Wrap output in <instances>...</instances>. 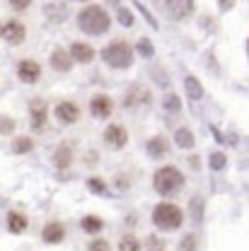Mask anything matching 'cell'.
Returning <instances> with one entry per match:
<instances>
[{"mask_svg": "<svg viewBox=\"0 0 249 251\" xmlns=\"http://www.w3.org/2000/svg\"><path fill=\"white\" fill-rule=\"evenodd\" d=\"M78 2H87V0H78Z\"/></svg>", "mask_w": 249, "mask_h": 251, "instance_id": "34", "label": "cell"}, {"mask_svg": "<svg viewBox=\"0 0 249 251\" xmlns=\"http://www.w3.org/2000/svg\"><path fill=\"white\" fill-rule=\"evenodd\" d=\"M54 162H56V167H58V169L70 167V162H73V150H70V145H65V143H63L61 148H58V152L54 155Z\"/></svg>", "mask_w": 249, "mask_h": 251, "instance_id": "17", "label": "cell"}, {"mask_svg": "<svg viewBox=\"0 0 249 251\" xmlns=\"http://www.w3.org/2000/svg\"><path fill=\"white\" fill-rule=\"evenodd\" d=\"M138 51H140L143 56H153V44H150L148 39H140V41H138Z\"/></svg>", "mask_w": 249, "mask_h": 251, "instance_id": "27", "label": "cell"}, {"mask_svg": "<svg viewBox=\"0 0 249 251\" xmlns=\"http://www.w3.org/2000/svg\"><path fill=\"white\" fill-rule=\"evenodd\" d=\"M46 17L49 20H56V22H63L68 17V10H65V5H61V2H49L46 5Z\"/></svg>", "mask_w": 249, "mask_h": 251, "instance_id": "19", "label": "cell"}, {"mask_svg": "<svg viewBox=\"0 0 249 251\" xmlns=\"http://www.w3.org/2000/svg\"><path fill=\"white\" fill-rule=\"evenodd\" d=\"M111 111H114L111 97H107V94H94L92 99H90V114H92L94 119H109Z\"/></svg>", "mask_w": 249, "mask_h": 251, "instance_id": "8", "label": "cell"}, {"mask_svg": "<svg viewBox=\"0 0 249 251\" xmlns=\"http://www.w3.org/2000/svg\"><path fill=\"white\" fill-rule=\"evenodd\" d=\"M174 143H177V148L189 150V148H194V135L189 133V128H179L177 135H174Z\"/></svg>", "mask_w": 249, "mask_h": 251, "instance_id": "22", "label": "cell"}, {"mask_svg": "<svg viewBox=\"0 0 249 251\" xmlns=\"http://www.w3.org/2000/svg\"><path fill=\"white\" fill-rule=\"evenodd\" d=\"M145 101H150V92L145 90V87H140V85H136L131 92L126 94V106L128 109H136V106H140V104H145Z\"/></svg>", "mask_w": 249, "mask_h": 251, "instance_id": "15", "label": "cell"}, {"mask_svg": "<svg viewBox=\"0 0 249 251\" xmlns=\"http://www.w3.org/2000/svg\"><path fill=\"white\" fill-rule=\"evenodd\" d=\"M0 36H2V22H0Z\"/></svg>", "mask_w": 249, "mask_h": 251, "instance_id": "33", "label": "cell"}, {"mask_svg": "<svg viewBox=\"0 0 249 251\" xmlns=\"http://www.w3.org/2000/svg\"><path fill=\"white\" fill-rule=\"evenodd\" d=\"M27 218L22 215V213H7V229L12 232V234H22V232H27Z\"/></svg>", "mask_w": 249, "mask_h": 251, "instance_id": "16", "label": "cell"}, {"mask_svg": "<svg viewBox=\"0 0 249 251\" xmlns=\"http://www.w3.org/2000/svg\"><path fill=\"white\" fill-rule=\"evenodd\" d=\"M54 114H56V119L65 126L80 121V106H78L75 101H61V104H56Z\"/></svg>", "mask_w": 249, "mask_h": 251, "instance_id": "11", "label": "cell"}, {"mask_svg": "<svg viewBox=\"0 0 249 251\" xmlns=\"http://www.w3.org/2000/svg\"><path fill=\"white\" fill-rule=\"evenodd\" d=\"M31 148H34V140H31V138H17V140L12 143V150H15L17 155H25V152H29Z\"/></svg>", "mask_w": 249, "mask_h": 251, "instance_id": "24", "label": "cell"}, {"mask_svg": "<svg viewBox=\"0 0 249 251\" xmlns=\"http://www.w3.org/2000/svg\"><path fill=\"white\" fill-rule=\"evenodd\" d=\"M153 222H155L157 229H162V232H174V229L182 227L184 213L174 203H157L155 210H153Z\"/></svg>", "mask_w": 249, "mask_h": 251, "instance_id": "3", "label": "cell"}, {"mask_svg": "<svg viewBox=\"0 0 249 251\" xmlns=\"http://www.w3.org/2000/svg\"><path fill=\"white\" fill-rule=\"evenodd\" d=\"M0 39H5L10 46H20L27 39V27L20 20H10V22L2 25V36Z\"/></svg>", "mask_w": 249, "mask_h": 251, "instance_id": "7", "label": "cell"}, {"mask_svg": "<svg viewBox=\"0 0 249 251\" xmlns=\"http://www.w3.org/2000/svg\"><path fill=\"white\" fill-rule=\"evenodd\" d=\"M104 143L111 145L114 150H121L126 143H128V133H126V128L124 126H119V124L107 126V128H104Z\"/></svg>", "mask_w": 249, "mask_h": 251, "instance_id": "10", "label": "cell"}, {"mask_svg": "<svg viewBox=\"0 0 249 251\" xmlns=\"http://www.w3.org/2000/svg\"><path fill=\"white\" fill-rule=\"evenodd\" d=\"M73 63H92L94 61V49L85 41H73L70 49H68Z\"/></svg>", "mask_w": 249, "mask_h": 251, "instance_id": "12", "label": "cell"}, {"mask_svg": "<svg viewBox=\"0 0 249 251\" xmlns=\"http://www.w3.org/2000/svg\"><path fill=\"white\" fill-rule=\"evenodd\" d=\"M90 188H94V191H102V181H99V179H90Z\"/></svg>", "mask_w": 249, "mask_h": 251, "instance_id": "32", "label": "cell"}, {"mask_svg": "<svg viewBox=\"0 0 249 251\" xmlns=\"http://www.w3.org/2000/svg\"><path fill=\"white\" fill-rule=\"evenodd\" d=\"M46 116H49V106L44 99H31L29 101V119L34 130H44L46 128Z\"/></svg>", "mask_w": 249, "mask_h": 251, "instance_id": "9", "label": "cell"}, {"mask_svg": "<svg viewBox=\"0 0 249 251\" xmlns=\"http://www.w3.org/2000/svg\"><path fill=\"white\" fill-rule=\"evenodd\" d=\"M12 130H15V119L0 116V135H7V133H12Z\"/></svg>", "mask_w": 249, "mask_h": 251, "instance_id": "26", "label": "cell"}, {"mask_svg": "<svg viewBox=\"0 0 249 251\" xmlns=\"http://www.w3.org/2000/svg\"><path fill=\"white\" fill-rule=\"evenodd\" d=\"M10 2V7L12 10H17V12H22V10H27L31 5V0H7Z\"/></svg>", "mask_w": 249, "mask_h": 251, "instance_id": "29", "label": "cell"}, {"mask_svg": "<svg viewBox=\"0 0 249 251\" xmlns=\"http://www.w3.org/2000/svg\"><path fill=\"white\" fill-rule=\"evenodd\" d=\"M165 10H167V15H169L172 20L182 22V20H187V17L194 15L196 0H165Z\"/></svg>", "mask_w": 249, "mask_h": 251, "instance_id": "5", "label": "cell"}, {"mask_svg": "<svg viewBox=\"0 0 249 251\" xmlns=\"http://www.w3.org/2000/svg\"><path fill=\"white\" fill-rule=\"evenodd\" d=\"M78 27L90 36H102L111 27V17L102 5H87L78 12Z\"/></svg>", "mask_w": 249, "mask_h": 251, "instance_id": "1", "label": "cell"}, {"mask_svg": "<svg viewBox=\"0 0 249 251\" xmlns=\"http://www.w3.org/2000/svg\"><path fill=\"white\" fill-rule=\"evenodd\" d=\"M102 61L114 70H126L133 63V49L124 39H116V41H111V44H107L102 49Z\"/></svg>", "mask_w": 249, "mask_h": 251, "instance_id": "2", "label": "cell"}, {"mask_svg": "<svg viewBox=\"0 0 249 251\" xmlns=\"http://www.w3.org/2000/svg\"><path fill=\"white\" fill-rule=\"evenodd\" d=\"M148 155L150 157H165L167 155V143L162 138H153L148 143Z\"/></svg>", "mask_w": 249, "mask_h": 251, "instance_id": "21", "label": "cell"}, {"mask_svg": "<svg viewBox=\"0 0 249 251\" xmlns=\"http://www.w3.org/2000/svg\"><path fill=\"white\" fill-rule=\"evenodd\" d=\"M87 251H109V242H104V239H94L92 244L87 247Z\"/></svg>", "mask_w": 249, "mask_h": 251, "instance_id": "30", "label": "cell"}, {"mask_svg": "<svg viewBox=\"0 0 249 251\" xmlns=\"http://www.w3.org/2000/svg\"><path fill=\"white\" fill-rule=\"evenodd\" d=\"M17 77L25 82V85H34L41 80V63L34 61V58H25V61L17 63Z\"/></svg>", "mask_w": 249, "mask_h": 251, "instance_id": "6", "label": "cell"}, {"mask_svg": "<svg viewBox=\"0 0 249 251\" xmlns=\"http://www.w3.org/2000/svg\"><path fill=\"white\" fill-rule=\"evenodd\" d=\"M80 227L85 229V232H102L104 229V220L97 218V215H87V218H83V222H80Z\"/></svg>", "mask_w": 249, "mask_h": 251, "instance_id": "20", "label": "cell"}, {"mask_svg": "<svg viewBox=\"0 0 249 251\" xmlns=\"http://www.w3.org/2000/svg\"><path fill=\"white\" fill-rule=\"evenodd\" d=\"M119 251H140V242L136 237H124L119 244Z\"/></svg>", "mask_w": 249, "mask_h": 251, "instance_id": "25", "label": "cell"}, {"mask_svg": "<svg viewBox=\"0 0 249 251\" xmlns=\"http://www.w3.org/2000/svg\"><path fill=\"white\" fill-rule=\"evenodd\" d=\"M162 106H165V111H169V114H177V111H182V101H179V97H177V94H172V92L165 97Z\"/></svg>", "mask_w": 249, "mask_h": 251, "instance_id": "23", "label": "cell"}, {"mask_svg": "<svg viewBox=\"0 0 249 251\" xmlns=\"http://www.w3.org/2000/svg\"><path fill=\"white\" fill-rule=\"evenodd\" d=\"M184 87H187L189 99H201V97H203V87H201V82H198L194 75H187V77H184Z\"/></svg>", "mask_w": 249, "mask_h": 251, "instance_id": "18", "label": "cell"}, {"mask_svg": "<svg viewBox=\"0 0 249 251\" xmlns=\"http://www.w3.org/2000/svg\"><path fill=\"white\" fill-rule=\"evenodd\" d=\"M49 61H51V68L58 70V73H68L73 68V58H70V53L65 49H54Z\"/></svg>", "mask_w": 249, "mask_h": 251, "instance_id": "14", "label": "cell"}, {"mask_svg": "<svg viewBox=\"0 0 249 251\" xmlns=\"http://www.w3.org/2000/svg\"><path fill=\"white\" fill-rule=\"evenodd\" d=\"M247 51H249V41H247Z\"/></svg>", "mask_w": 249, "mask_h": 251, "instance_id": "35", "label": "cell"}, {"mask_svg": "<svg viewBox=\"0 0 249 251\" xmlns=\"http://www.w3.org/2000/svg\"><path fill=\"white\" fill-rule=\"evenodd\" d=\"M119 22H121L124 27H131V25H133V15H131L128 10L121 7V10H119Z\"/></svg>", "mask_w": 249, "mask_h": 251, "instance_id": "28", "label": "cell"}, {"mask_svg": "<svg viewBox=\"0 0 249 251\" xmlns=\"http://www.w3.org/2000/svg\"><path fill=\"white\" fill-rule=\"evenodd\" d=\"M153 186H155V191L160 196H174L184 186V174L177 167H162V169L155 172Z\"/></svg>", "mask_w": 249, "mask_h": 251, "instance_id": "4", "label": "cell"}, {"mask_svg": "<svg viewBox=\"0 0 249 251\" xmlns=\"http://www.w3.org/2000/svg\"><path fill=\"white\" fill-rule=\"evenodd\" d=\"M213 164H216V169H220V167L225 164V157H222V155H216V157H213Z\"/></svg>", "mask_w": 249, "mask_h": 251, "instance_id": "31", "label": "cell"}, {"mask_svg": "<svg viewBox=\"0 0 249 251\" xmlns=\"http://www.w3.org/2000/svg\"><path fill=\"white\" fill-rule=\"evenodd\" d=\"M41 239L46 244H61L63 239H65V227H63L61 222H49L41 229Z\"/></svg>", "mask_w": 249, "mask_h": 251, "instance_id": "13", "label": "cell"}]
</instances>
